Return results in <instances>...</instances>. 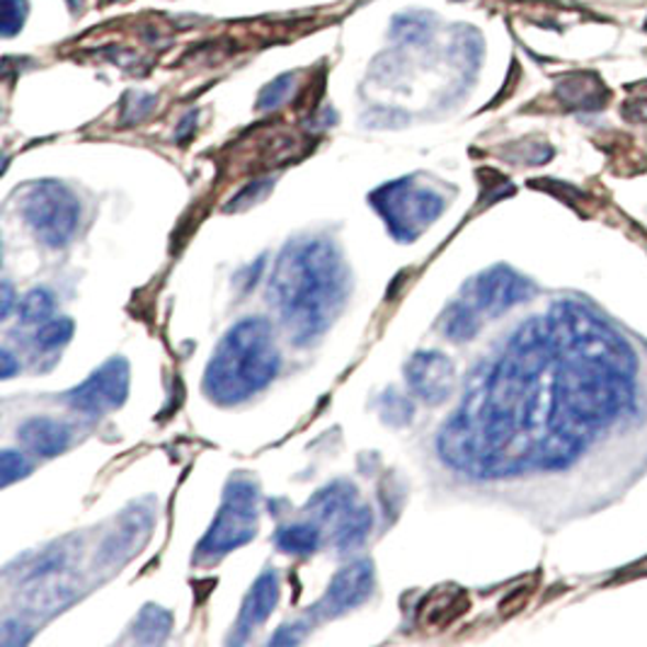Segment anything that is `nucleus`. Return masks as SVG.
Wrapping results in <instances>:
<instances>
[{
  "mask_svg": "<svg viewBox=\"0 0 647 647\" xmlns=\"http://www.w3.org/2000/svg\"><path fill=\"white\" fill-rule=\"evenodd\" d=\"M638 403V359L614 325L565 299L468 381L439 454L473 478L565 470Z\"/></svg>",
  "mask_w": 647,
  "mask_h": 647,
  "instance_id": "f257e3e1",
  "label": "nucleus"
},
{
  "mask_svg": "<svg viewBox=\"0 0 647 647\" xmlns=\"http://www.w3.org/2000/svg\"><path fill=\"white\" fill-rule=\"evenodd\" d=\"M349 272L331 238H297L281 250L267 287L269 305L293 345H313L345 309Z\"/></svg>",
  "mask_w": 647,
  "mask_h": 647,
  "instance_id": "f03ea898",
  "label": "nucleus"
},
{
  "mask_svg": "<svg viewBox=\"0 0 647 647\" xmlns=\"http://www.w3.org/2000/svg\"><path fill=\"white\" fill-rule=\"evenodd\" d=\"M275 327L267 317H243L221 339L204 373V393L219 405H238L272 383L279 371Z\"/></svg>",
  "mask_w": 647,
  "mask_h": 647,
  "instance_id": "7ed1b4c3",
  "label": "nucleus"
},
{
  "mask_svg": "<svg viewBox=\"0 0 647 647\" xmlns=\"http://www.w3.org/2000/svg\"><path fill=\"white\" fill-rule=\"evenodd\" d=\"M371 207L383 216L393 238L413 243L434 219H439L446 202L430 187H420L413 178H403L379 187L371 194Z\"/></svg>",
  "mask_w": 647,
  "mask_h": 647,
  "instance_id": "20e7f679",
  "label": "nucleus"
},
{
  "mask_svg": "<svg viewBox=\"0 0 647 647\" xmlns=\"http://www.w3.org/2000/svg\"><path fill=\"white\" fill-rule=\"evenodd\" d=\"M20 214L44 245L64 248L78 231L80 202L64 182L42 180L22 194Z\"/></svg>",
  "mask_w": 647,
  "mask_h": 647,
  "instance_id": "39448f33",
  "label": "nucleus"
},
{
  "mask_svg": "<svg viewBox=\"0 0 647 647\" xmlns=\"http://www.w3.org/2000/svg\"><path fill=\"white\" fill-rule=\"evenodd\" d=\"M257 534V486L250 480H231L214 524L197 548V560H216L250 544Z\"/></svg>",
  "mask_w": 647,
  "mask_h": 647,
  "instance_id": "423d86ee",
  "label": "nucleus"
},
{
  "mask_svg": "<svg viewBox=\"0 0 647 647\" xmlns=\"http://www.w3.org/2000/svg\"><path fill=\"white\" fill-rule=\"evenodd\" d=\"M536 287L514 269L498 265L478 275L464 291V301L480 315L498 317L534 297Z\"/></svg>",
  "mask_w": 647,
  "mask_h": 647,
  "instance_id": "0eeeda50",
  "label": "nucleus"
},
{
  "mask_svg": "<svg viewBox=\"0 0 647 647\" xmlns=\"http://www.w3.org/2000/svg\"><path fill=\"white\" fill-rule=\"evenodd\" d=\"M129 395V364L122 357H112L88 379L64 395L66 403L86 415H102L108 410L124 405Z\"/></svg>",
  "mask_w": 647,
  "mask_h": 647,
  "instance_id": "6e6552de",
  "label": "nucleus"
},
{
  "mask_svg": "<svg viewBox=\"0 0 647 647\" xmlns=\"http://www.w3.org/2000/svg\"><path fill=\"white\" fill-rule=\"evenodd\" d=\"M373 592V562L357 560L339 570L327 584V592L313 606L315 618H337L361 606Z\"/></svg>",
  "mask_w": 647,
  "mask_h": 647,
  "instance_id": "1a4fd4ad",
  "label": "nucleus"
},
{
  "mask_svg": "<svg viewBox=\"0 0 647 647\" xmlns=\"http://www.w3.org/2000/svg\"><path fill=\"white\" fill-rule=\"evenodd\" d=\"M405 381L417 398L427 405H439L449 400L456 386L454 361L442 352H417L405 367Z\"/></svg>",
  "mask_w": 647,
  "mask_h": 647,
  "instance_id": "9d476101",
  "label": "nucleus"
},
{
  "mask_svg": "<svg viewBox=\"0 0 647 647\" xmlns=\"http://www.w3.org/2000/svg\"><path fill=\"white\" fill-rule=\"evenodd\" d=\"M277 604H279V578H277L275 570H265L250 587L248 596H245V602L241 606V616H238V621H235L231 640L233 643L248 640L250 633L255 628H260L263 623L272 616Z\"/></svg>",
  "mask_w": 647,
  "mask_h": 647,
  "instance_id": "9b49d317",
  "label": "nucleus"
},
{
  "mask_svg": "<svg viewBox=\"0 0 647 647\" xmlns=\"http://www.w3.org/2000/svg\"><path fill=\"white\" fill-rule=\"evenodd\" d=\"M18 437L32 454H37L42 458H54L68 449L70 427L62 420L32 417L27 422H22Z\"/></svg>",
  "mask_w": 647,
  "mask_h": 647,
  "instance_id": "f8f14e48",
  "label": "nucleus"
},
{
  "mask_svg": "<svg viewBox=\"0 0 647 647\" xmlns=\"http://www.w3.org/2000/svg\"><path fill=\"white\" fill-rule=\"evenodd\" d=\"M355 500H357L355 486H349V482L345 480H337L333 482V486L317 490L309 500V504H305V510H309L313 522H331V520H339L345 512L355 507Z\"/></svg>",
  "mask_w": 647,
  "mask_h": 647,
  "instance_id": "ddd939ff",
  "label": "nucleus"
},
{
  "mask_svg": "<svg viewBox=\"0 0 647 647\" xmlns=\"http://www.w3.org/2000/svg\"><path fill=\"white\" fill-rule=\"evenodd\" d=\"M464 609H468V599L464 596V592L439 587L437 592L430 594L425 602H422L417 616L425 628H442L449 626L456 616H461Z\"/></svg>",
  "mask_w": 647,
  "mask_h": 647,
  "instance_id": "4468645a",
  "label": "nucleus"
},
{
  "mask_svg": "<svg viewBox=\"0 0 647 647\" xmlns=\"http://www.w3.org/2000/svg\"><path fill=\"white\" fill-rule=\"evenodd\" d=\"M371 528H373V512L369 507H352L349 512L339 516L333 544L339 553L355 550L369 538Z\"/></svg>",
  "mask_w": 647,
  "mask_h": 647,
  "instance_id": "2eb2a0df",
  "label": "nucleus"
},
{
  "mask_svg": "<svg viewBox=\"0 0 647 647\" xmlns=\"http://www.w3.org/2000/svg\"><path fill=\"white\" fill-rule=\"evenodd\" d=\"M150 528V516L144 512H136L126 520V524L116 532L108 544H104V553H102V560L104 562H116L126 556H132L134 548H138L144 540H136L138 534H148Z\"/></svg>",
  "mask_w": 647,
  "mask_h": 647,
  "instance_id": "dca6fc26",
  "label": "nucleus"
},
{
  "mask_svg": "<svg viewBox=\"0 0 647 647\" xmlns=\"http://www.w3.org/2000/svg\"><path fill=\"white\" fill-rule=\"evenodd\" d=\"M482 325V315L476 313L470 305L461 299L451 303L442 317V331L444 335L454 339V343H468L473 339Z\"/></svg>",
  "mask_w": 647,
  "mask_h": 647,
  "instance_id": "f3484780",
  "label": "nucleus"
},
{
  "mask_svg": "<svg viewBox=\"0 0 647 647\" xmlns=\"http://www.w3.org/2000/svg\"><path fill=\"white\" fill-rule=\"evenodd\" d=\"M172 631V614L163 606L148 604L141 609V614L134 621V638L144 645H158L170 635Z\"/></svg>",
  "mask_w": 647,
  "mask_h": 647,
  "instance_id": "a211bd4d",
  "label": "nucleus"
},
{
  "mask_svg": "<svg viewBox=\"0 0 647 647\" xmlns=\"http://www.w3.org/2000/svg\"><path fill=\"white\" fill-rule=\"evenodd\" d=\"M275 544L279 550L291 553V556H311V553H315L317 546H321V532H317V526L311 522L289 524L279 528Z\"/></svg>",
  "mask_w": 647,
  "mask_h": 647,
  "instance_id": "6ab92c4d",
  "label": "nucleus"
},
{
  "mask_svg": "<svg viewBox=\"0 0 647 647\" xmlns=\"http://www.w3.org/2000/svg\"><path fill=\"white\" fill-rule=\"evenodd\" d=\"M56 309V299L49 289H32L25 293V299L18 301V315L22 325H44L52 321Z\"/></svg>",
  "mask_w": 647,
  "mask_h": 647,
  "instance_id": "aec40b11",
  "label": "nucleus"
},
{
  "mask_svg": "<svg viewBox=\"0 0 647 647\" xmlns=\"http://www.w3.org/2000/svg\"><path fill=\"white\" fill-rule=\"evenodd\" d=\"M74 331H76V325H74V321H70V317H52V321L40 325L37 335H34V347L42 349V352H58L70 343Z\"/></svg>",
  "mask_w": 647,
  "mask_h": 647,
  "instance_id": "412c9836",
  "label": "nucleus"
},
{
  "mask_svg": "<svg viewBox=\"0 0 647 647\" xmlns=\"http://www.w3.org/2000/svg\"><path fill=\"white\" fill-rule=\"evenodd\" d=\"M393 40L398 42H408V44H422L430 40L432 34V20L425 15H408V18H395L393 27H391Z\"/></svg>",
  "mask_w": 647,
  "mask_h": 647,
  "instance_id": "4be33fe9",
  "label": "nucleus"
},
{
  "mask_svg": "<svg viewBox=\"0 0 647 647\" xmlns=\"http://www.w3.org/2000/svg\"><path fill=\"white\" fill-rule=\"evenodd\" d=\"M0 5H3L0 34H3L5 40H10V37H15L22 27H25L30 5H27V0H0Z\"/></svg>",
  "mask_w": 647,
  "mask_h": 647,
  "instance_id": "5701e85b",
  "label": "nucleus"
},
{
  "mask_svg": "<svg viewBox=\"0 0 647 647\" xmlns=\"http://www.w3.org/2000/svg\"><path fill=\"white\" fill-rule=\"evenodd\" d=\"M293 83H297V76H291V74L275 78L272 83L265 86V90L260 92V100H257V110H275V108H279V104L289 98V92L293 90Z\"/></svg>",
  "mask_w": 647,
  "mask_h": 647,
  "instance_id": "b1692460",
  "label": "nucleus"
},
{
  "mask_svg": "<svg viewBox=\"0 0 647 647\" xmlns=\"http://www.w3.org/2000/svg\"><path fill=\"white\" fill-rule=\"evenodd\" d=\"M0 470H3V486L8 488V486H13L15 480L25 478L30 473V461L22 454L8 449V451H3V468Z\"/></svg>",
  "mask_w": 647,
  "mask_h": 647,
  "instance_id": "393cba45",
  "label": "nucleus"
},
{
  "mask_svg": "<svg viewBox=\"0 0 647 647\" xmlns=\"http://www.w3.org/2000/svg\"><path fill=\"white\" fill-rule=\"evenodd\" d=\"M305 631H309V623L297 621V623H287V626H281L275 635L269 645H297L303 640Z\"/></svg>",
  "mask_w": 647,
  "mask_h": 647,
  "instance_id": "a878e982",
  "label": "nucleus"
},
{
  "mask_svg": "<svg viewBox=\"0 0 647 647\" xmlns=\"http://www.w3.org/2000/svg\"><path fill=\"white\" fill-rule=\"evenodd\" d=\"M388 398H391L393 405L386 410V420L395 422V425H403V422H408L410 415H413V403H410L408 398H400L395 393H391Z\"/></svg>",
  "mask_w": 647,
  "mask_h": 647,
  "instance_id": "bb28decb",
  "label": "nucleus"
},
{
  "mask_svg": "<svg viewBox=\"0 0 647 647\" xmlns=\"http://www.w3.org/2000/svg\"><path fill=\"white\" fill-rule=\"evenodd\" d=\"M0 361H3V379H13V373L20 371V364L15 361V357L10 355L8 349H3V355H0Z\"/></svg>",
  "mask_w": 647,
  "mask_h": 647,
  "instance_id": "cd10ccee",
  "label": "nucleus"
},
{
  "mask_svg": "<svg viewBox=\"0 0 647 647\" xmlns=\"http://www.w3.org/2000/svg\"><path fill=\"white\" fill-rule=\"evenodd\" d=\"M13 303H15L13 287H10V281H3V317L10 315V309H13Z\"/></svg>",
  "mask_w": 647,
  "mask_h": 647,
  "instance_id": "c85d7f7f",
  "label": "nucleus"
},
{
  "mask_svg": "<svg viewBox=\"0 0 647 647\" xmlns=\"http://www.w3.org/2000/svg\"><path fill=\"white\" fill-rule=\"evenodd\" d=\"M68 3H70V5H74V8H76V3H78V5H80V0H68Z\"/></svg>",
  "mask_w": 647,
  "mask_h": 647,
  "instance_id": "c756f323",
  "label": "nucleus"
}]
</instances>
